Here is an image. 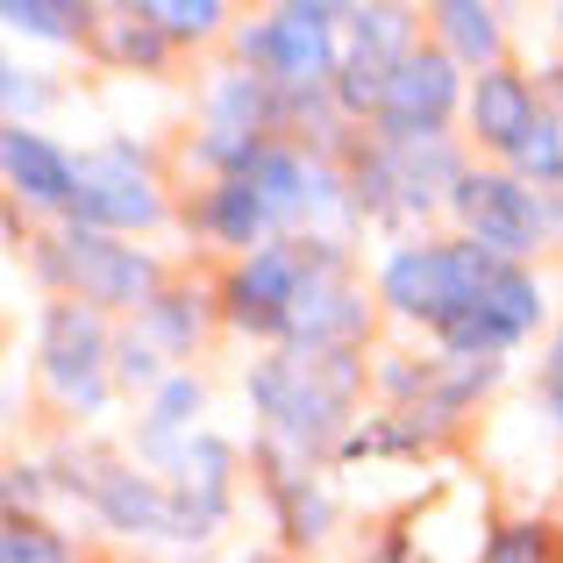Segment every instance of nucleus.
<instances>
[{"label": "nucleus", "instance_id": "nucleus-1", "mask_svg": "<svg viewBox=\"0 0 563 563\" xmlns=\"http://www.w3.org/2000/svg\"><path fill=\"white\" fill-rule=\"evenodd\" d=\"M243 385L257 407V442L307 464H335L372 393V350H264Z\"/></svg>", "mask_w": 563, "mask_h": 563}, {"label": "nucleus", "instance_id": "nucleus-2", "mask_svg": "<svg viewBox=\"0 0 563 563\" xmlns=\"http://www.w3.org/2000/svg\"><path fill=\"white\" fill-rule=\"evenodd\" d=\"M507 272V257L478 250L471 235H413V243H393L378 264V307L407 329H456L471 307L485 300V286Z\"/></svg>", "mask_w": 563, "mask_h": 563}, {"label": "nucleus", "instance_id": "nucleus-3", "mask_svg": "<svg viewBox=\"0 0 563 563\" xmlns=\"http://www.w3.org/2000/svg\"><path fill=\"white\" fill-rule=\"evenodd\" d=\"M29 264H36V278L51 286V300L71 292V300L100 307V314H114V321H136L143 307L172 286V264L157 257V250L122 243V235H93V229L36 235V243H29Z\"/></svg>", "mask_w": 563, "mask_h": 563}, {"label": "nucleus", "instance_id": "nucleus-4", "mask_svg": "<svg viewBox=\"0 0 563 563\" xmlns=\"http://www.w3.org/2000/svg\"><path fill=\"white\" fill-rule=\"evenodd\" d=\"M51 471H57V485H65V493H79L86 507H93V521L108 528V536H151V542H179V550H192V542L214 536V528H207L200 514L172 493V478L129 464V456L57 450Z\"/></svg>", "mask_w": 563, "mask_h": 563}, {"label": "nucleus", "instance_id": "nucleus-5", "mask_svg": "<svg viewBox=\"0 0 563 563\" xmlns=\"http://www.w3.org/2000/svg\"><path fill=\"white\" fill-rule=\"evenodd\" d=\"M114 335H122V321L86 307V300H71V292L43 300V321H36V393H43V407L65 413V421L108 413V399H114Z\"/></svg>", "mask_w": 563, "mask_h": 563}, {"label": "nucleus", "instance_id": "nucleus-6", "mask_svg": "<svg viewBox=\"0 0 563 563\" xmlns=\"http://www.w3.org/2000/svg\"><path fill=\"white\" fill-rule=\"evenodd\" d=\"M172 221H179V207H172V186L157 172V151H143L136 136H108L93 151H79V200H71L65 229L143 243V235L172 229Z\"/></svg>", "mask_w": 563, "mask_h": 563}, {"label": "nucleus", "instance_id": "nucleus-7", "mask_svg": "<svg viewBox=\"0 0 563 563\" xmlns=\"http://www.w3.org/2000/svg\"><path fill=\"white\" fill-rule=\"evenodd\" d=\"M343 22L350 8L335 0H286V8L257 14L235 29V65L264 71L278 93H329L335 65H343Z\"/></svg>", "mask_w": 563, "mask_h": 563}, {"label": "nucleus", "instance_id": "nucleus-8", "mask_svg": "<svg viewBox=\"0 0 563 563\" xmlns=\"http://www.w3.org/2000/svg\"><path fill=\"white\" fill-rule=\"evenodd\" d=\"M314 264H321V243H314V235H278V243L235 257L229 272L214 278L221 329L257 335V343L278 350V343H286L292 307H300V292H307V278H314Z\"/></svg>", "mask_w": 563, "mask_h": 563}, {"label": "nucleus", "instance_id": "nucleus-9", "mask_svg": "<svg viewBox=\"0 0 563 563\" xmlns=\"http://www.w3.org/2000/svg\"><path fill=\"white\" fill-rule=\"evenodd\" d=\"M450 235H471L478 250H493L507 264H536V250L556 235L550 192L521 186L507 165H471L450 192Z\"/></svg>", "mask_w": 563, "mask_h": 563}, {"label": "nucleus", "instance_id": "nucleus-10", "mask_svg": "<svg viewBox=\"0 0 563 563\" xmlns=\"http://www.w3.org/2000/svg\"><path fill=\"white\" fill-rule=\"evenodd\" d=\"M421 36H428V22L413 8H350V22H343V65H335V86H329L335 114H343L350 129H372L378 122L385 93H393L399 57H407Z\"/></svg>", "mask_w": 563, "mask_h": 563}, {"label": "nucleus", "instance_id": "nucleus-11", "mask_svg": "<svg viewBox=\"0 0 563 563\" xmlns=\"http://www.w3.org/2000/svg\"><path fill=\"white\" fill-rule=\"evenodd\" d=\"M321 243V235H314ZM378 292L357 286V264H350V243H321V264L307 278L300 307L286 321V343L278 350H372L378 335Z\"/></svg>", "mask_w": 563, "mask_h": 563}, {"label": "nucleus", "instance_id": "nucleus-12", "mask_svg": "<svg viewBox=\"0 0 563 563\" xmlns=\"http://www.w3.org/2000/svg\"><path fill=\"white\" fill-rule=\"evenodd\" d=\"M471 100V71L442 51L435 36H421L393 71V93H385L372 136L378 143H428V136H450L456 108Z\"/></svg>", "mask_w": 563, "mask_h": 563}, {"label": "nucleus", "instance_id": "nucleus-13", "mask_svg": "<svg viewBox=\"0 0 563 563\" xmlns=\"http://www.w3.org/2000/svg\"><path fill=\"white\" fill-rule=\"evenodd\" d=\"M550 321V292H542L536 264H507V272L485 286V300L471 307L456 329L435 335L442 357H478V364H499L514 343H528V335Z\"/></svg>", "mask_w": 563, "mask_h": 563}, {"label": "nucleus", "instance_id": "nucleus-14", "mask_svg": "<svg viewBox=\"0 0 563 563\" xmlns=\"http://www.w3.org/2000/svg\"><path fill=\"white\" fill-rule=\"evenodd\" d=\"M542 108H550V100H542V86L507 57V65H493V71H478V79H471L464 143H471V151H485L493 165H507V157L528 143V129L542 122Z\"/></svg>", "mask_w": 563, "mask_h": 563}, {"label": "nucleus", "instance_id": "nucleus-15", "mask_svg": "<svg viewBox=\"0 0 563 563\" xmlns=\"http://www.w3.org/2000/svg\"><path fill=\"white\" fill-rule=\"evenodd\" d=\"M0 179H8V200L22 214H51L71 221V200H79V157L65 143H51L43 129H0Z\"/></svg>", "mask_w": 563, "mask_h": 563}, {"label": "nucleus", "instance_id": "nucleus-16", "mask_svg": "<svg viewBox=\"0 0 563 563\" xmlns=\"http://www.w3.org/2000/svg\"><path fill=\"white\" fill-rule=\"evenodd\" d=\"M179 221L200 235V243L229 250V264L250 257V250H264V243H278V235H272V214H264V200H257V186H250V179H207L179 207Z\"/></svg>", "mask_w": 563, "mask_h": 563}, {"label": "nucleus", "instance_id": "nucleus-17", "mask_svg": "<svg viewBox=\"0 0 563 563\" xmlns=\"http://www.w3.org/2000/svg\"><path fill=\"white\" fill-rule=\"evenodd\" d=\"M207 413V385L192 378V372H172L165 385H157L151 399H143V428H136V464L143 471H157V478H165L172 464H179L186 456V442L200 435V421Z\"/></svg>", "mask_w": 563, "mask_h": 563}, {"label": "nucleus", "instance_id": "nucleus-18", "mask_svg": "<svg viewBox=\"0 0 563 563\" xmlns=\"http://www.w3.org/2000/svg\"><path fill=\"white\" fill-rule=\"evenodd\" d=\"M136 329L151 335L157 350H165L172 364H192L207 343L221 335V300H214V286H192V278H172L165 292H157L151 307L136 314Z\"/></svg>", "mask_w": 563, "mask_h": 563}, {"label": "nucleus", "instance_id": "nucleus-19", "mask_svg": "<svg viewBox=\"0 0 563 563\" xmlns=\"http://www.w3.org/2000/svg\"><path fill=\"white\" fill-rule=\"evenodd\" d=\"M235 464H243V456H235V442L214 435V428H200V435L186 442V456L165 471V478H172V493H179L207 528H221V521L235 514Z\"/></svg>", "mask_w": 563, "mask_h": 563}, {"label": "nucleus", "instance_id": "nucleus-20", "mask_svg": "<svg viewBox=\"0 0 563 563\" xmlns=\"http://www.w3.org/2000/svg\"><path fill=\"white\" fill-rule=\"evenodd\" d=\"M421 22L471 79L507 65V29H499V8H485V0H435V8H421Z\"/></svg>", "mask_w": 563, "mask_h": 563}, {"label": "nucleus", "instance_id": "nucleus-21", "mask_svg": "<svg viewBox=\"0 0 563 563\" xmlns=\"http://www.w3.org/2000/svg\"><path fill=\"white\" fill-rule=\"evenodd\" d=\"M86 51L100 57V65H122V71H172V43H165V29L143 14V0H114V8H100V22H93V43Z\"/></svg>", "mask_w": 563, "mask_h": 563}, {"label": "nucleus", "instance_id": "nucleus-22", "mask_svg": "<svg viewBox=\"0 0 563 563\" xmlns=\"http://www.w3.org/2000/svg\"><path fill=\"white\" fill-rule=\"evenodd\" d=\"M0 22H8L14 36H43V43H93L100 8L93 0H8Z\"/></svg>", "mask_w": 563, "mask_h": 563}, {"label": "nucleus", "instance_id": "nucleus-23", "mask_svg": "<svg viewBox=\"0 0 563 563\" xmlns=\"http://www.w3.org/2000/svg\"><path fill=\"white\" fill-rule=\"evenodd\" d=\"M143 14H151L157 29H165V43L172 51H207V43H221V36H235V14L221 8V0H143Z\"/></svg>", "mask_w": 563, "mask_h": 563}, {"label": "nucleus", "instance_id": "nucleus-24", "mask_svg": "<svg viewBox=\"0 0 563 563\" xmlns=\"http://www.w3.org/2000/svg\"><path fill=\"white\" fill-rule=\"evenodd\" d=\"M478 563H563V521L550 514H521V521H499L485 536Z\"/></svg>", "mask_w": 563, "mask_h": 563}, {"label": "nucleus", "instance_id": "nucleus-25", "mask_svg": "<svg viewBox=\"0 0 563 563\" xmlns=\"http://www.w3.org/2000/svg\"><path fill=\"white\" fill-rule=\"evenodd\" d=\"M507 172L536 192H563V114L556 108H542V122L528 129V143L507 157Z\"/></svg>", "mask_w": 563, "mask_h": 563}, {"label": "nucleus", "instance_id": "nucleus-26", "mask_svg": "<svg viewBox=\"0 0 563 563\" xmlns=\"http://www.w3.org/2000/svg\"><path fill=\"white\" fill-rule=\"evenodd\" d=\"M0 563H79V550L43 514H8L0 521Z\"/></svg>", "mask_w": 563, "mask_h": 563}, {"label": "nucleus", "instance_id": "nucleus-27", "mask_svg": "<svg viewBox=\"0 0 563 563\" xmlns=\"http://www.w3.org/2000/svg\"><path fill=\"white\" fill-rule=\"evenodd\" d=\"M165 378H172V357L136 329V321H122V335H114V393H129V399L143 393V399H151Z\"/></svg>", "mask_w": 563, "mask_h": 563}, {"label": "nucleus", "instance_id": "nucleus-28", "mask_svg": "<svg viewBox=\"0 0 563 563\" xmlns=\"http://www.w3.org/2000/svg\"><path fill=\"white\" fill-rule=\"evenodd\" d=\"M536 407L550 413V428L563 435V329H550V343H542V364H536Z\"/></svg>", "mask_w": 563, "mask_h": 563}, {"label": "nucleus", "instance_id": "nucleus-29", "mask_svg": "<svg viewBox=\"0 0 563 563\" xmlns=\"http://www.w3.org/2000/svg\"><path fill=\"white\" fill-rule=\"evenodd\" d=\"M0 79H8V86H0V93H8V129H36L29 114H36L43 100H51V86H43V71H22V65H8Z\"/></svg>", "mask_w": 563, "mask_h": 563}, {"label": "nucleus", "instance_id": "nucleus-30", "mask_svg": "<svg viewBox=\"0 0 563 563\" xmlns=\"http://www.w3.org/2000/svg\"><path fill=\"white\" fill-rule=\"evenodd\" d=\"M51 499V471L43 464H8V514H43Z\"/></svg>", "mask_w": 563, "mask_h": 563}, {"label": "nucleus", "instance_id": "nucleus-31", "mask_svg": "<svg viewBox=\"0 0 563 563\" xmlns=\"http://www.w3.org/2000/svg\"><path fill=\"white\" fill-rule=\"evenodd\" d=\"M357 563H413V542L399 536V528H385L372 550H357Z\"/></svg>", "mask_w": 563, "mask_h": 563}, {"label": "nucleus", "instance_id": "nucleus-32", "mask_svg": "<svg viewBox=\"0 0 563 563\" xmlns=\"http://www.w3.org/2000/svg\"><path fill=\"white\" fill-rule=\"evenodd\" d=\"M542 100H550V108L563 114V71H550V86H542Z\"/></svg>", "mask_w": 563, "mask_h": 563}, {"label": "nucleus", "instance_id": "nucleus-33", "mask_svg": "<svg viewBox=\"0 0 563 563\" xmlns=\"http://www.w3.org/2000/svg\"><path fill=\"white\" fill-rule=\"evenodd\" d=\"M550 221H556V235H563V192H550Z\"/></svg>", "mask_w": 563, "mask_h": 563}, {"label": "nucleus", "instance_id": "nucleus-34", "mask_svg": "<svg viewBox=\"0 0 563 563\" xmlns=\"http://www.w3.org/2000/svg\"><path fill=\"white\" fill-rule=\"evenodd\" d=\"M556 29H563V8H556Z\"/></svg>", "mask_w": 563, "mask_h": 563}]
</instances>
